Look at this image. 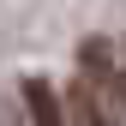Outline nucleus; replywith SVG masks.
<instances>
[{
	"instance_id": "f03ea898",
	"label": "nucleus",
	"mask_w": 126,
	"mask_h": 126,
	"mask_svg": "<svg viewBox=\"0 0 126 126\" xmlns=\"http://www.w3.org/2000/svg\"><path fill=\"white\" fill-rule=\"evenodd\" d=\"M60 108H66V126H120V114L84 84V78H72V84L60 90Z\"/></svg>"
},
{
	"instance_id": "f257e3e1",
	"label": "nucleus",
	"mask_w": 126,
	"mask_h": 126,
	"mask_svg": "<svg viewBox=\"0 0 126 126\" xmlns=\"http://www.w3.org/2000/svg\"><path fill=\"white\" fill-rule=\"evenodd\" d=\"M78 78H84L108 108H114V102L126 108V48L114 36H90L84 48H78Z\"/></svg>"
},
{
	"instance_id": "7ed1b4c3",
	"label": "nucleus",
	"mask_w": 126,
	"mask_h": 126,
	"mask_svg": "<svg viewBox=\"0 0 126 126\" xmlns=\"http://www.w3.org/2000/svg\"><path fill=\"white\" fill-rule=\"evenodd\" d=\"M24 114H30V126H66L60 90L48 84V78H24Z\"/></svg>"
}]
</instances>
